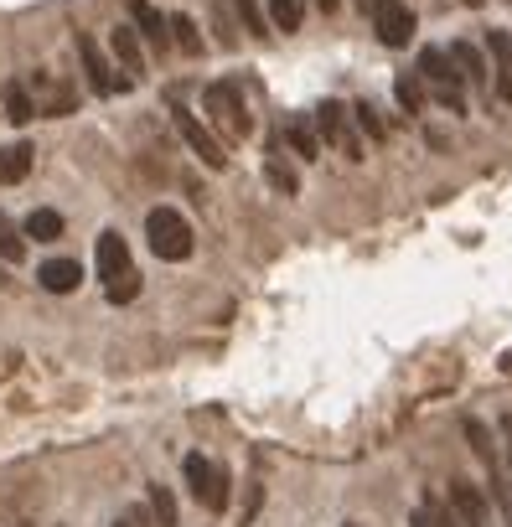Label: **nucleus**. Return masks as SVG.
Segmentation results:
<instances>
[{
    "label": "nucleus",
    "mask_w": 512,
    "mask_h": 527,
    "mask_svg": "<svg viewBox=\"0 0 512 527\" xmlns=\"http://www.w3.org/2000/svg\"><path fill=\"white\" fill-rule=\"evenodd\" d=\"M94 264H99V279L114 305H130L140 295V274L130 264V243L119 233H99V248H94Z\"/></svg>",
    "instance_id": "f257e3e1"
},
{
    "label": "nucleus",
    "mask_w": 512,
    "mask_h": 527,
    "mask_svg": "<svg viewBox=\"0 0 512 527\" xmlns=\"http://www.w3.org/2000/svg\"><path fill=\"white\" fill-rule=\"evenodd\" d=\"M145 238H150V254L166 259V264H182L192 259V223L176 207H150L145 217Z\"/></svg>",
    "instance_id": "f03ea898"
},
{
    "label": "nucleus",
    "mask_w": 512,
    "mask_h": 527,
    "mask_svg": "<svg viewBox=\"0 0 512 527\" xmlns=\"http://www.w3.org/2000/svg\"><path fill=\"white\" fill-rule=\"evenodd\" d=\"M419 83L430 88V99H440L445 109H466V78H461V68H456V57L450 52H440V47H425L419 52Z\"/></svg>",
    "instance_id": "7ed1b4c3"
},
{
    "label": "nucleus",
    "mask_w": 512,
    "mask_h": 527,
    "mask_svg": "<svg viewBox=\"0 0 512 527\" xmlns=\"http://www.w3.org/2000/svg\"><path fill=\"white\" fill-rule=\"evenodd\" d=\"M202 109H207V119L218 124L223 135H233V140H244V135H254V114H249V104H244V93H238V83H207L202 88Z\"/></svg>",
    "instance_id": "20e7f679"
},
{
    "label": "nucleus",
    "mask_w": 512,
    "mask_h": 527,
    "mask_svg": "<svg viewBox=\"0 0 512 527\" xmlns=\"http://www.w3.org/2000/svg\"><path fill=\"white\" fill-rule=\"evenodd\" d=\"M182 476H187L192 496H197L207 512H223L228 507V471H223V465H213L207 455H187L182 460Z\"/></svg>",
    "instance_id": "39448f33"
},
{
    "label": "nucleus",
    "mask_w": 512,
    "mask_h": 527,
    "mask_svg": "<svg viewBox=\"0 0 512 527\" xmlns=\"http://www.w3.org/2000/svg\"><path fill=\"white\" fill-rule=\"evenodd\" d=\"M316 135H321V145H337L347 161H363V135H357L352 114H347L337 99H326V104L316 109Z\"/></svg>",
    "instance_id": "423d86ee"
},
{
    "label": "nucleus",
    "mask_w": 512,
    "mask_h": 527,
    "mask_svg": "<svg viewBox=\"0 0 512 527\" xmlns=\"http://www.w3.org/2000/svg\"><path fill=\"white\" fill-rule=\"evenodd\" d=\"M176 130H182V140H187V150L197 155V161L207 166V171H223L228 166V150H223V140L207 130V124L192 114V109H176Z\"/></svg>",
    "instance_id": "0eeeda50"
},
{
    "label": "nucleus",
    "mask_w": 512,
    "mask_h": 527,
    "mask_svg": "<svg viewBox=\"0 0 512 527\" xmlns=\"http://www.w3.org/2000/svg\"><path fill=\"white\" fill-rule=\"evenodd\" d=\"M78 57H83V73H88V88H94V93H104V99H109V93H125L135 78L130 73H119L114 68V62L99 52V42L94 37H78Z\"/></svg>",
    "instance_id": "6e6552de"
},
{
    "label": "nucleus",
    "mask_w": 512,
    "mask_h": 527,
    "mask_svg": "<svg viewBox=\"0 0 512 527\" xmlns=\"http://www.w3.org/2000/svg\"><path fill=\"white\" fill-rule=\"evenodd\" d=\"M450 512H456V522H461V527H492L487 491L471 486V481H450Z\"/></svg>",
    "instance_id": "1a4fd4ad"
},
{
    "label": "nucleus",
    "mask_w": 512,
    "mask_h": 527,
    "mask_svg": "<svg viewBox=\"0 0 512 527\" xmlns=\"http://www.w3.org/2000/svg\"><path fill=\"white\" fill-rule=\"evenodd\" d=\"M373 26H378V42H383V47H409V42H414V11L404 6V0L383 6V11L373 16Z\"/></svg>",
    "instance_id": "9d476101"
},
{
    "label": "nucleus",
    "mask_w": 512,
    "mask_h": 527,
    "mask_svg": "<svg viewBox=\"0 0 512 527\" xmlns=\"http://www.w3.org/2000/svg\"><path fill=\"white\" fill-rule=\"evenodd\" d=\"M109 47H114L119 73H130V78L145 73V47H140V31H135V26H114V31H109Z\"/></svg>",
    "instance_id": "9b49d317"
},
{
    "label": "nucleus",
    "mask_w": 512,
    "mask_h": 527,
    "mask_svg": "<svg viewBox=\"0 0 512 527\" xmlns=\"http://www.w3.org/2000/svg\"><path fill=\"white\" fill-rule=\"evenodd\" d=\"M130 21H135V31L156 47V52H166L171 47V26H166V16L150 6V0H130Z\"/></svg>",
    "instance_id": "f8f14e48"
},
{
    "label": "nucleus",
    "mask_w": 512,
    "mask_h": 527,
    "mask_svg": "<svg viewBox=\"0 0 512 527\" xmlns=\"http://www.w3.org/2000/svg\"><path fill=\"white\" fill-rule=\"evenodd\" d=\"M37 285H42L47 295H73V290L83 285V269H78V259H47V264L37 269Z\"/></svg>",
    "instance_id": "ddd939ff"
},
{
    "label": "nucleus",
    "mask_w": 512,
    "mask_h": 527,
    "mask_svg": "<svg viewBox=\"0 0 512 527\" xmlns=\"http://www.w3.org/2000/svg\"><path fill=\"white\" fill-rule=\"evenodd\" d=\"M32 145L26 140H16V145H6L0 150V186H16V181H26V171H32Z\"/></svg>",
    "instance_id": "4468645a"
},
{
    "label": "nucleus",
    "mask_w": 512,
    "mask_h": 527,
    "mask_svg": "<svg viewBox=\"0 0 512 527\" xmlns=\"http://www.w3.org/2000/svg\"><path fill=\"white\" fill-rule=\"evenodd\" d=\"M450 57H456V68H461V78H466L471 88H481V83L492 78V73H487V52H481V47L456 42V47H450Z\"/></svg>",
    "instance_id": "2eb2a0df"
},
{
    "label": "nucleus",
    "mask_w": 512,
    "mask_h": 527,
    "mask_svg": "<svg viewBox=\"0 0 512 527\" xmlns=\"http://www.w3.org/2000/svg\"><path fill=\"white\" fill-rule=\"evenodd\" d=\"M285 140H290V150L300 155V161H316V155H321L316 119H290V124H285Z\"/></svg>",
    "instance_id": "dca6fc26"
},
{
    "label": "nucleus",
    "mask_w": 512,
    "mask_h": 527,
    "mask_svg": "<svg viewBox=\"0 0 512 527\" xmlns=\"http://www.w3.org/2000/svg\"><path fill=\"white\" fill-rule=\"evenodd\" d=\"M264 181L275 186L280 197H295V192H300V176H295V166L285 161L280 150H269V155H264Z\"/></svg>",
    "instance_id": "f3484780"
},
{
    "label": "nucleus",
    "mask_w": 512,
    "mask_h": 527,
    "mask_svg": "<svg viewBox=\"0 0 512 527\" xmlns=\"http://www.w3.org/2000/svg\"><path fill=\"white\" fill-rule=\"evenodd\" d=\"M0 99H6V119H11V124H32V119H37V99H32V88H26V83L11 78Z\"/></svg>",
    "instance_id": "a211bd4d"
},
{
    "label": "nucleus",
    "mask_w": 512,
    "mask_h": 527,
    "mask_svg": "<svg viewBox=\"0 0 512 527\" xmlns=\"http://www.w3.org/2000/svg\"><path fill=\"white\" fill-rule=\"evenodd\" d=\"M21 233H26V238H37V243H57V238H63V212L37 207V212L21 223Z\"/></svg>",
    "instance_id": "6ab92c4d"
},
{
    "label": "nucleus",
    "mask_w": 512,
    "mask_h": 527,
    "mask_svg": "<svg viewBox=\"0 0 512 527\" xmlns=\"http://www.w3.org/2000/svg\"><path fill=\"white\" fill-rule=\"evenodd\" d=\"M166 26H171V42L182 47L187 57H197V52H202V31H197V21H192V16L176 11V16H166Z\"/></svg>",
    "instance_id": "aec40b11"
},
{
    "label": "nucleus",
    "mask_w": 512,
    "mask_h": 527,
    "mask_svg": "<svg viewBox=\"0 0 512 527\" xmlns=\"http://www.w3.org/2000/svg\"><path fill=\"white\" fill-rule=\"evenodd\" d=\"M0 259H6V264H21L26 259V233L11 223L6 212H0Z\"/></svg>",
    "instance_id": "412c9836"
},
{
    "label": "nucleus",
    "mask_w": 512,
    "mask_h": 527,
    "mask_svg": "<svg viewBox=\"0 0 512 527\" xmlns=\"http://www.w3.org/2000/svg\"><path fill=\"white\" fill-rule=\"evenodd\" d=\"M394 93H399L404 114H425V83H419V73H399L394 78Z\"/></svg>",
    "instance_id": "4be33fe9"
},
{
    "label": "nucleus",
    "mask_w": 512,
    "mask_h": 527,
    "mask_svg": "<svg viewBox=\"0 0 512 527\" xmlns=\"http://www.w3.org/2000/svg\"><path fill=\"white\" fill-rule=\"evenodd\" d=\"M269 21H275L280 31H300V21H306V0H269Z\"/></svg>",
    "instance_id": "5701e85b"
},
{
    "label": "nucleus",
    "mask_w": 512,
    "mask_h": 527,
    "mask_svg": "<svg viewBox=\"0 0 512 527\" xmlns=\"http://www.w3.org/2000/svg\"><path fill=\"white\" fill-rule=\"evenodd\" d=\"M409 527H461V522H456V512L440 507V502H419L414 517H409Z\"/></svg>",
    "instance_id": "b1692460"
},
{
    "label": "nucleus",
    "mask_w": 512,
    "mask_h": 527,
    "mask_svg": "<svg viewBox=\"0 0 512 527\" xmlns=\"http://www.w3.org/2000/svg\"><path fill=\"white\" fill-rule=\"evenodd\" d=\"M466 440H471L476 460H481V465H492V471H497V450H492V434H487V424H481V419H466Z\"/></svg>",
    "instance_id": "393cba45"
},
{
    "label": "nucleus",
    "mask_w": 512,
    "mask_h": 527,
    "mask_svg": "<svg viewBox=\"0 0 512 527\" xmlns=\"http://www.w3.org/2000/svg\"><path fill=\"white\" fill-rule=\"evenodd\" d=\"M352 119H357V130H363L368 140H388V124H383V114H378L373 104H357Z\"/></svg>",
    "instance_id": "a878e982"
},
{
    "label": "nucleus",
    "mask_w": 512,
    "mask_h": 527,
    "mask_svg": "<svg viewBox=\"0 0 512 527\" xmlns=\"http://www.w3.org/2000/svg\"><path fill=\"white\" fill-rule=\"evenodd\" d=\"M150 512H156L161 527H176V496H171V486H150Z\"/></svg>",
    "instance_id": "bb28decb"
},
{
    "label": "nucleus",
    "mask_w": 512,
    "mask_h": 527,
    "mask_svg": "<svg viewBox=\"0 0 512 527\" xmlns=\"http://www.w3.org/2000/svg\"><path fill=\"white\" fill-rule=\"evenodd\" d=\"M238 6V21H244L249 37H264V11H259V0H233Z\"/></svg>",
    "instance_id": "cd10ccee"
},
{
    "label": "nucleus",
    "mask_w": 512,
    "mask_h": 527,
    "mask_svg": "<svg viewBox=\"0 0 512 527\" xmlns=\"http://www.w3.org/2000/svg\"><path fill=\"white\" fill-rule=\"evenodd\" d=\"M487 57L497 62V68H512V37L507 31H487Z\"/></svg>",
    "instance_id": "c85d7f7f"
},
{
    "label": "nucleus",
    "mask_w": 512,
    "mask_h": 527,
    "mask_svg": "<svg viewBox=\"0 0 512 527\" xmlns=\"http://www.w3.org/2000/svg\"><path fill=\"white\" fill-rule=\"evenodd\" d=\"M497 104L512 109V68H497Z\"/></svg>",
    "instance_id": "c756f323"
},
{
    "label": "nucleus",
    "mask_w": 512,
    "mask_h": 527,
    "mask_svg": "<svg viewBox=\"0 0 512 527\" xmlns=\"http://www.w3.org/2000/svg\"><path fill=\"white\" fill-rule=\"evenodd\" d=\"M357 6H363V16H378L383 6H394V0H357Z\"/></svg>",
    "instance_id": "7c9ffc66"
},
{
    "label": "nucleus",
    "mask_w": 512,
    "mask_h": 527,
    "mask_svg": "<svg viewBox=\"0 0 512 527\" xmlns=\"http://www.w3.org/2000/svg\"><path fill=\"white\" fill-rule=\"evenodd\" d=\"M114 527H145V517H140V512H125V517H119Z\"/></svg>",
    "instance_id": "2f4dec72"
},
{
    "label": "nucleus",
    "mask_w": 512,
    "mask_h": 527,
    "mask_svg": "<svg viewBox=\"0 0 512 527\" xmlns=\"http://www.w3.org/2000/svg\"><path fill=\"white\" fill-rule=\"evenodd\" d=\"M502 512H507V527H512V491H502Z\"/></svg>",
    "instance_id": "473e14b6"
},
{
    "label": "nucleus",
    "mask_w": 512,
    "mask_h": 527,
    "mask_svg": "<svg viewBox=\"0 0 512 527\" xmlns=\"http://www.w3.org/2000/svg\"><path fill=\"white\" fill-rule=\"evenodd\" d=\"M316 6H321V11L331 16V11H337V6H342V0H316Z\"/></svg>",
    "instance_id": "72a5a7b5"
},
{
    "label": "nucleus",
    "mask_w": 512,
    "mask_h": 527,
    "mask_svg": "<svg viewBox=\"0 0 512 527\" xmlns=\"http://www.w3.org/2000/svg\"><path fill=\"white\" fill-rule=\"evenodd\" d=\"M507 465H512V445H507Z\"/></svg>",
    "instance_id": "f704fd0d"
},
{
    "label": "nucleus",
    "mask_w": 512,
    "mask_h": 527,
    "mask_svg": "<svg viewBox=\"0 0 512 527\" xmlns=\"http://www.w3.org/2000/svg\"><path fill=\"white\" fill-rule=\"evenodd\" d=\"M466 6H481V0H466Z\"/></svg>",
    "instance_id": "c9c22d12"
}]
</instances>
